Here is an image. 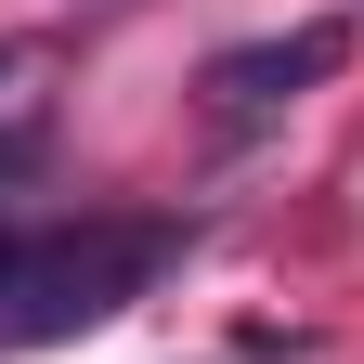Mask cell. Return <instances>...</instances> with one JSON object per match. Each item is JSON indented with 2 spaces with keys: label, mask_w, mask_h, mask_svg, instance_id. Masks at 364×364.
I'll use <instances>...</instances> for the list:
<instances>
[{
  "label": "cell",
  "mask_w": 364,
  "mask_h": 364,
  "mask_svg": "<svg viewBox=\"0 0 364 364\" xmlns=\"http://www.w3.org/2000/svg\"><path fill=\"white\" fill-rule=\"evenodd\" d=\"M39 169V130H0V182H26Z\"/></svg>",
  "instance_id": "3"
},
{
  "label": "cell",
  "mask_w": 364,
  "mask_h": 364,
  "mask_svg": "<svg viewBox=\"0 0 364 364\" xmlns=\"http://www.w3.org/2000/svg\"><path fill=\"white\" fill-rule=\"evenodd\" d=\"M169 260H182V221H91V235L14 247V273H0V351H39V338H78L105 312H130Z\"/></svg>",
  "instance_id": "1"
},
{
  "label": "cell",
  "mask_w": 364,
  "mask_h": 364,
  "mask_svg": "<svg viewBox=\"0 0 364 364\" xmlns=\"http://www.w3.org/2000/svg\"><path fill=\"white\" fill-rule=\"evenodd\" d=\"M338 53H351L338 26H287V39H247V53H221V65H208V105H221V117H273L287 91H312V78H326Z\"/></svg>",
  "instance_id": "2"
}]
</instances>
